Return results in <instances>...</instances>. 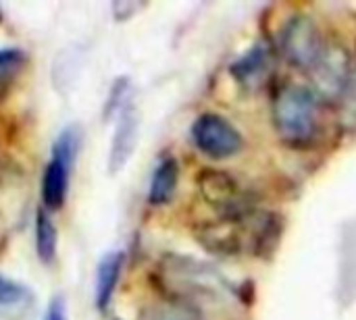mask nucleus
<instances>
[{"instance_id": "1", "label": "nucleus", "mask_w": 356, "mask_h": 320, "mask_svg": "<svg viewBox=\"0 0 356 320\" xmlns=\"http://www.w3.org/2000/svg\"><path fill=\"white\" fill-rule=\"evenodd\" d=\"M280 231L282 227L273 214L250 210L200 223L194 229V237L207 252L223 258H234L244 252L261 254V250L275 244Z\"/></svg>"}, {"instance_id": "2", "label": "nucleus", "mask_w": 356, "mask_h": 320, "mask_svg": "<svg viewBox=\"0 0 356 320\" xmlns=\"http://www.w3.org/2000/svg\"><path fill=\"white\" fill-rule=\"evenodd\" d=\"M275 133L288 146H307L317 133V100L300 85L282 87L271 104Z\"/></svg>"}, {"instance_id": "3", "label": "nucleus", "mask_w": 356, "mask_h": 320, "mask_svg": "<svg viewBox=\"0 0 356 320\" xmlns=\"http://www.w3.org/2000/svg\"><path fill=\"white\" fill-rule=\"evenodd\" d=\"M79 144L81 133L75 125L65 127L52 144V156L42 173V202L46 210H58L65 204Z\"/></svg>"}, {"instance_id": "4", "label": "nucleus", "mask_w": 356, "mask_h": 320, "mask_svg": "<svg viewBox=\"0 0 356 320\" xmlns=\"http://www.w3.org/2000/svg\"><path fill=\"white\" fill-rule=\"evenodd\" d=\"M198 192L202 200L213 206L219 217L225 214H242L254 210V202L248 194V190L242 185L238 177H234L227 171L219 169H204L200 171L198 179Z\"/></svg>"}, {"instance_id": "5", "label": "nucleus", "mask_w": 356, "mask_h": 320, "mask_svg": "<svg viewBox=\"0 0 356 320\" xmlns=\"http://www.w3.org/2000/svg\"><path fill=\"white\" fill-rule=\"evenodd\" d=\"M280 44H282L286 58L294 67L307 69V71H313V67L319 62V58L327 50L321 29L307 15H296L288 19V23L282 29Z\"/></svg>"}, {"instance_id": "6", "label": "nucleus", "mask_w": 356, "mask_h": 320, "mask_svg": "<svg viewBox=\"0 0 356 320\" xmlns=\"http://www.w3.org/2000/svg\"><path fill=\"white\" fill-rule=\"evenodd\" d=\"M192 142L194 146L213 160H227L242 152L244 140L240 131L221 115L204 112L192 125Z\"/></svg>"}, {"instance_id": "7", "label": "nucleus", "mask_w": 356, "mask_h": 320, "mask_svg": "<svg viewBox=\"0 0 356 320\" xmlns=\"http://www.w3.org/2000/svg\"><path fill=\"white\" fill-rule=\"evenodd\" d=\"M313 81L321 96L325 98H338L348 85L350 79V58L344 52V48L327 46L319 62L313 67Z\"/></svg>"}, {"instance_id": "8", "label": "nucleus", "mask_w": 356, "mask_h": 320, "mask_svg": "<svg viewBox=\"0 0 356 320\" xmlns=\"http://www.w3.org/2000/svg\"><path fill=\"white\" fill-rule=\"evenodd\" d=\"M138 131H140V117L131 100L125 102V106L117 112V125L111 140L108 150V171L119 173L127 160L131 158L136 144H138Z\"/></svg>"}, {"instance_id": "9", "label": "nucleus", "mask_w": 356, "mask_h": 320, "mask_svg": "<svg viewBox=\"0 0 356 320\" xmlns=\"http://www.w3.org/2000/svg\"><path fill=\"white\" fill-rule=\"evenodd\" d=\"M123 260H125L123 252H108L98 262V269H96V285H94V300H96V308L100 312H106V308L113 302L115 289H117L119 279H121Z\"/></svg>"}, {"instance_id": "10", "label": "nucleus", "mask_w": 356, "mask_h": 320, "mask_svg": "<svg viewBox=\"0 0 356 320\" xmlns=\"http://www.w3.org/2000/svg\"><path fill=\"white\" fill-rule=\"evenodd\" d=\"M33 308V294L19 281L0 275V319L25 320Z\"/></svg>"}, {"instance_id": "11", "label": "nucleus", "mask_w": 356, "mask_h": 320, "mask_svg": "<svg viewBox=\"0 0 356 320\" xmlns=\"http://www.w3.org/2000/svg\"><path fill=\"white\" fill-rule=\"evenodd\" d=\"M179 181V167L173 156H163L152 173L150 190H148V202L152 206H163L171 202Z\"/></svg>"}, {"instance_id": "12", "label": "nucleus", "mask_w": 356, "mask_h": 320, "mask_svg": "<svg viewBox=\"0 0 356 320\" xmlns=\"http://www.w3.org/2000/svg\"><path fill=\"white\" fill-rule=\"evenodd\" d=\"M56 244H58V235H56V225L50 219V212L46 208H38V212H35V252L44 264H52V260L56 258Z\"/></svg>"}, {"instance_id": "13", "label": "nucleus", "mask_w": 356, "mask_h": 320, "mask_svg": "<svg viewBox=\"0 0 356 320\" xmlns=\"http://www.w3.org/2000/svg\"><path fill=\"white\" fill-rule=\"evenodd\" d=\"M267 65H269V56L265 46H254L232 67V73L244 85H259V81L267 73Z\"/></svg>"}, {"instance_id": "14", "label": "nucleus", "mask_w": 356, "mask_h": 320, "mask_svg": "<svg viewBox=\"0 0 356 320\" xmlns=\"http://www.w3.org/2000/svg\"><path fill=\"white\" fill-rule=\"evenodd\" d=\"M25 62V54L19 48H0V79L10 77Z\"/></svg>"}, {"instance_id": "15", "label": "nucleus", "mask_w": 356, "mask_h": 320, "mask_svg": "<svg viewBox=\"0 0 356 320\" xmlns=\"http://www.w3.org/2000/svg\"><path fill=\"white\" fill-rule=\"evenodd\" d=\"M154 320H200L198 312L186 304H171L156 312Z\"/></svg>"}, {"instance_id": "16", "label": "nucleus", "mask_w": 356, "mask_h": 320, "mask_svg": "<svg viewBox=\"0 0 356 320\" xmlns=\"http://www.w3.org/2000/svg\"><path fill=\"white\" fill-rule=\"evenodd\" d=\"M42 320H69V317H67V304H65V300L60 296H56L50 302V306H48V310L42 317Z\"/></svg>"}, {"instance_id": "17", "label": "nucleus", "mask_w": 356, "mask_h": 320, "mask_svg": "<svg viewBox=\"0 0 356 320\" xmlns=\"http://www.w3.org/2000/svg\"><path fill=\"white\" fill-rule=\"evenodd\" d=\"M138 8H140V4H134V2H115V4H113V12H115L117 19H127V17H131Z\"/></svg>"}]
</instances>
